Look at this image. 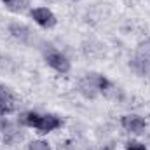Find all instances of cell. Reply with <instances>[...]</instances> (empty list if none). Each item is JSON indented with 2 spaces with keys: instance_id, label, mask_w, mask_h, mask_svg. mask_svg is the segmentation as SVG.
<instances>
[{
  "instance_id": "9c48e42d",
  "label": "cell",
  "mask_w": 150,
  "mask_h": 150,
  "mask_svg": "<svg viewBox=\"0 0 150 150\" xmlns=\"http://www.w3.org/2000/svg\"><path fill=\"white\" fill-rule=\"evenodd\" d=\"M2 4L11 12H23L25 5H26V0H2Z\"/></svg>"
},
{
  "instance_id": "5b68a950",
  "label": "cell",
  "mask_w": 150,
  "mask_h": 150,
  "mask_svg": "<svg viewBox=\"0 0 150 150\" xmlns=\"http://www.w3.org/2000/svg\"><path fill=\"white\" fill-rule=\"evenodd\" d=\"M120 126L133 134H142L147 129V120L138 113H126L120 117Z\"/></svg>"
},
{
  "instance_id": "52a82bcc",
  "label": "cell",
  "mask_w": 150,
  "mask_h": 150,
  "mask_svg": "<svg viewBox=\"0 0 150 150\" xmlns=\"http://www.w3.org/2000/svg\"><path fill=\"white\" fill-rule=\"evenodd\" d=\"M9 33L14 38H18L19 42H28L32 38V30L23 23H11L9 25Z\"/></svg>"
},
{
  "instance_id": "277c9868",
  "label": "cell",
  "mask_w": 150,
  "mask_h": 150,
  "mask_svg": "<svg viewBox=\"0 0 150 150\" xmlns=\"http://www.w3.org/2000/svg\"><path fill=\"white\" fill-rule=\"evenodd\" d=\"M30 16H32V19L37 23L40 28H45V30L54 28L56 23H58L56 14L51 9H47V7H35V9H32L30 11Z\"/></svg>"
},
{
  "instance_id": "ba28073f",
  "label": "cell",
  "mask_w": 150,
  "mask_h": 150,
  "mask_svg": "<svg viewBox=\"0 0 150 150\" xmlns=\"http://www.w3.org/2000/svg\"><path fill=\"white\" fill-rule=\"evenodd\" d=\"M129 67L138 75H150V59L145 56H136L129 59Z\"/></svg>"
},
{
  "instance_id": "7a4b0ae2",
  "label": "cell",
  "mask_w": 150,
  "mask_h": 150,
  "mask_svg": "<svg viewBox=\"0 0 150 150\" xmlns=\"http://www.w3.org/2000/svg\"><path fill=\"white\" fill-rule=\"evenodd\" d=\"M110 87H112L110 80L107 77L98 75V74H91V75H87V77H84L80 80V84H79V91L86 98H94L100 93H107Z\"/></svg>"
},
{
  "instance_id": "7c38bea8",
  "label": "cell",
  "mask_w": 150,
  "mask_h": 150,
  "mask_svg": "<svg viewBox=\"0 0 150 150\" xmlns=\"http://www.w3.org/2000/svg\"><path fill=\"white\" fill-rule=\"evenodd\" d=\"M9 129H11L9 119H7L4 113H0V133H5V131H9Z\"/></svg>"
},
{
  "instance_id": "8fae6325",
  "label": "cell",
  "mask_w": 150,
  "mask_h": 150,
  "mask_svg": "<svg viewBox=\"0 0 150 150\" xmlns=\"http://www.w3.org/2000/svg\"><path fill=\"white\" fill-rule=\"evenodd\" d=\"M126 150H149V149L145 147V143L136 142V140H131V142L126 143Z\"/></svg>"
},
{
  "instance_id": "3957f363",
  "label": "cell",
  "mask_w": 150,
  "mask_h": 150,
  "mask_svg": "<svg viewBox=\"0 0 150 150\" xmlns=\"http://www.w3.org/2000/svg\"><path fill=\"white\" fill-rule=\"evenodd\" d=\"M45 63H47V67H51L54 72H58V74H61V75L68 74L70 68H72L70 59L61 51H56V49H49L45 52Z\"/></svg>"
},
{
  "instance_id": "6da1fadb",
  "label": "cell",
  "mask_w": 150,
  "mask_h": 150,
  "mask_svg": "<svg viewBox=\"0 0 150 150\" xmlns=\"http://www.w3.org/2000/svg\"><path fill=\"white\" fill-rule=\"evenodd\" d=\"M21 122L28 127L37 129V133H40V134L52 133L58 127H61V124H63V120L54 113H38V112H25L21 115Z\"/></svg>"
},
{
  "instance_id": "8992f818",
  "label": "cell",
  "mask_w": 150,
  "mask_h": 150,
  "mask_svg": "<svg viewBox=\"0 0 150 150\" xmlns=\"http://www.w3.org/2000/svg\"><path fill=\"white\" fill-rule=\"evenodd\" d=\"M16 108V96L5 86H0V113L9 115Z\"/></svg>"
},
{
  "instance_id": "30bf717a",
  "label": "cell",
  "mask_w": 150,
  "mask_h": 150,
  "mask_svg": "<svg viewBox=\"0 0 150 150\" xmlns=\"http://www.w3.org/2000/svg\"><path fill=\"white\" fill-rule=\"evenodd\" d=\"M28 150H52V149H51V145H49L47 142H44V140H33V142L28 143Z\"/></svg>"
}]
</instances>
